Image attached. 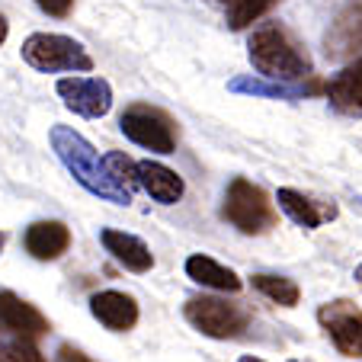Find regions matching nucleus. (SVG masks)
Wrapping results in <instances>:
<instances>
[{
  "mask_svg": "<svg viewBox=\"0 0 362 362\" xmlns=\"http://www.w3.org/2000/svg\"><path fill=\"white\" fill-rule=\"evenodd\" d=\"M183 315L199 334L212 337V340H234L250 324V315L240 305L225 301V298H209V295L189 298L183 308Z\"/></svg>",
  "mask_w": 362,
  "mask_h": 362,
  "instance_id": "39448f33",
  "label": "nucleus"
},
{
  "mask_svg": "<svg viewBox=\"0 0 362 362\" xmlns=\"http://www.w3.org/2000/svg\"><path fill=\"white\" fill-rule=\"evenodd\" d=\"M103 164H106V170H110V177L116 180L122 189H135L138 186V173H135V160L129 158V154H122V151H112V154H106L103 158Z\"/></svg>",
  "mask_w": 362,
  "mask_h": 362,
  "instance_id": "412c9836",
  "label": "nucleus"
},
{
  "mask_svg": "<svg viewBox=\"0 0 362 362\" xmlns=\"http://www.w3.org/2000/svg\"><path fill=\"white\" fill-rule=\"evenodd\" d=\"M0 250H4V231H0Z\"/></svg>",
  "mask_w": 362,
  "mask_h": 362,
  "instance_id": "cd10ccee",
  "label": "nucleus"
},
{
  "mask_svg": "<svg viewBox=\"0 0 362 362\" xmlns=\"http://www.w3.org/2000/svg\"><path fill=\"white\" fill-rule=\"evenodd\" d=\"M250 282H253L257 292H263L269 301H276V305H282V308H295L298 298H301V288L295 286L292 279H286V276L257 273V276H250Z\"/></svg>",
  "mask_w": 362,
  "mask_h": 362,
  "instance_id": "6ab92c4d",
  "label": "nucleus"
},
{
  "mask_svg": "<svg viewBox=\"0 0 362 362\" xmlns=\"http://www.w3.org/2000/svg\"><path fill=\"white\" fill-rule=\"evenodd\" d=\"M238 362H263V359H257V356H240Z\"/></svg>",
  "mask_w": 362,
  "mask_h": 362,
  "instance_id": "bb28decb",
  "label": "nucleus"
},
{
  "mask_svg": "<svg viewBox=\"0 0 362 362\" xmlns=\"http://www.w3.org/2000/svg\"><path fill=\"white\" fill-rule=\"evenodd\" d=\"M23 244L35 260H58L71 247V231L64 221H33L23 234Z\"/></svg>",
  "mask_w": 362,
  "mask_h": 362,
  "instance_id": "2eb2a0df",
  "label": "nucleus"
},
{
  "mask_svg": "<svg viewBox=\"0 0 362 362\" xmlns=\"http://www.w3.org/2000/svg\"><path fill=\"white\" fill-rule=\"evenodd\" d=\"M58 96L83 119H103L112 110V87L103 77H64L58 81Z\"/></svg>",
  "mask_w": 362,
  "mask_h": 362,
  "instance_id": "6e6552de",
  "label": "nucleus"
},
{
  "mask_svg": "<svg viewBox=\"0 0 362 362\" xmlns=\"http://www.w3.org/2000/svg\"><path fill=\"white\" fill-rule=\"evenodd\" d=\"M279 0H238L231 10H228V26L231 29H247V26H253V23L260 20L267 10H273Z\"/></svg>",
  "mask_w": 362,
  "mask_h": 362,
  "instance_id": "aec40b11",
  "label": "nucleus"
},
{
  "mask_svg": "<svg viewBox=\"0 0 362 362\" xmlns=\"http://www.w3.org/2000/svg\"><path fill=\"white\" fill-rule=\"evenodd\" d=\"M135 173H138V186H144L154 202L160 205H173L183 199V180L170 170V167L158 164V160H135Z\"/></svg>",
  "mask_w": 362,
  "mask_h": 362,
  "instance_id": "4468645a",
  "label": "nucleus"
},
{
  "mask_svg": "<svg viewBox=\"0 0 362 362\" xmlns=\"http://www.w3.org/2000/svg\"><path fill=\"white\" fill-rule=\"evenodd\" d=\"M0 362H45V356L39 353V346H35L29 337H20V340H13V343L4 346Z\"/></svg>",
  "mask_w": 362,
  "mask_h": 362,
  "instance_id": "4be33fe9",
  "label": "nucleus"
},
{
  "mask_svg": "<svg viewBox=\"0 0 362 362\" xmlns=\"http://www.w3.org/2000/svg\"><path fill=\"white\" fill-rule=\"evenodd\" d=\"M221 215H225L240 234H267L269 228L276 225V209H273V202H269V196L244 177L231 180V186H228V192H225Z\"/></svg>",
  "mask_w": 362,
  "mask_h": 362,
  "instance_id": "20e7f679",
  "label": "nucleus"
},
{
  "mask_svg": "<svg viewBox=\"0 0 362 362\" xmlns=\"http://www.w3.org/2000/svg\"><path fill=\"white\" fill-rule=\"evenodd\" d=\"M52 148H55L58 160L71 170V177H74L87 192L106 199V202H116V205L132 202V192L122 189V186L110 177V170H106L103 158L93 151V144H90L83 135H77L74 129L55 125V129H52Z\"/></svg>",
  "mask_w": 362,
  "mask_h": 362,
  "instance_id": "f03ea898",
  "label": "nucleus"
},
{
  "mask_svg": "<svg viewBox=\"0 0 362 362\" xmlns=\"http://www.w3.org/2000/svg\"><path fill=\"white\" fill-rule=\"evenodd\" d=\"M7 33H10V26H7V20H4V16H0V45H4V42H7Z\"/></svg>",
  "mask_w": 362,
  "mask_h": 362,
  "instance_id": "a878e982",
  "label": "nucleus"
},
{
  "mask_svg": "<svg viewBox=\"0 0 362 362\" xmlns=\"http://www.w3.org/2000/svg\"><path fill=\"white\" fill-rule=\"evenodd\" d=\"M205 4H209V7H215V10H225V13H228V10H231L238 0H205Z\"/></svg>",
  "mask_w": 362,
  "mask_h": 362,
  "instance_id": "393cba45",
  "label": "nucleus"
},
{
  "mask_svg": "<svg viewBox=\"0 0 362 362\" xmlns=\"http://www.w3.org/2000/svg\"><path fill=\"white\" fill-rule=\"evenodd\" d=\"M119 129L129 141L141 144V148L154 151V154H173L177 148V129H173V119L167 116L158 106H148V103H135L119 116Z\"/></svg>",
  "mask_w": 362,
  "mask_h": 362,
  "instance_id": "423d86ee",
  "label": "nucleus"
},
{
  "mask_svg": "<svg viewBox=\"0 0 362 362\" xmlns=\"http://www.w3.org/2000/svg\"><path fill=\"white\" fill-rule=\"evenodd\" d=\"M23 62L35 71H93V58L87 48L71 35L58 33H35L23 42Z\"/></svg>",
  "mask_w": 362,
  "mask_h": 362,
  "instance_id": "7ed1b4c3",
  "label": "nucleus"
},
{
  "mask_svg": "<svg viewBox=\"0 0 362 362\" xmlns=\"http://www.w3.org/2000/svg\"><path fill=\"white\" fill-rule=\"evenodd\" d=\"M276 202H279V209L295 221V225L308 228V231H315V228H321L324 221L337 218L334 202H324V199L308 196V192H301V189H288V186H282V189L276 192Z\"/></svg>",
  "mask_w": 362,
  "mask_h": 362,
  "instance_id": "9d476101",
  "label": "nucleus"
},
{
  "mask_svg": "<svg viewBox=\"0 0 362 362\" xmlns=\"http://www.w3.org/2000/svg\"><path fill=\"white\" fill-rule=\"evenodd\" d=\"M90 311H93V317L103 324V327L116 330V334H125V330H132L138 324V305L132 295L125 292H96L93 298H90Z\"/></svg>",
  "mask_w": 362,
  "mask_h": 362,
  "instance_id": "f8f14e48",
  "label": "nucleus"
},
{
  "mask_svg": "<svg viewBox=\"0 0 362 362\" xmlns=\"http://www.w3.org/2000/svg\"><path fill=\"white\" fill-rule=\"evenodd\" d=\"M0 324L7 330H13L16 337H29V340L48 334L45 315L13 292H0Z\"/></svg>",
  "mask_w": 362,
  "mask_h": 362,
  "instance_id": "ddd939ff",
  "label": "nucleus"
},
{
  "mask_svg": "<svg viewBox=\"0 0 362 362\" xmlns=\"http://www.w3.org/2000/svg\"><path fill=\"white\" fill-rule=\"evenodd\" d=\"M324 48H327V58H334V62L362 58V4L346 7L334 23H330Z\"/></svg>",
  "mask_w": 362,
  "mask_h": 362,
  "instance_id": "1a4fd4ad",
  "label": "nucleus"
},
{
  "mask_svg": "<svg viewBox=\"0 0 362 362\" xmlns=\"http://www.w3.org/2000/svg\"><path fill=\"white\" fill-rule=\"evenodd\" d=\"M231 93H247V96H269V100H301L308 93L305 87H295V83L286 81H269V77H250V74H240L228 83Z\"/></svg>",
  "mask_w": 362,
  "mask_h": 362,
  "instance_id": "a211bd4d",
  "label": "nucleus"
},
{
  "mask_svg": "<svg viewBox=\"0 0 362 362\" xmlns=\"http://www.w3.org/2000/svg\"><path fill=\"white\" fill-rule=\"evenodd\" d=\"M327 103L343 116H362V58H353L324 87Z\"/></svg>",
  "mask_w": 362,
  "mask_h": 362,
  "instance_id": "9b49d317",
  "label": "nucleus"
},
{
  "mask_svg": "<svg viewBox=\"0 0 362 362\" xmlns=\"http://www.w3.org/2000/svg\"><path fill=\"white\" fill-rule=\"evenodd\" d=\"M39 4V10H45L48 16H68L71 13V7H74V0H35Z\"/></svg>",
  "mask_w": 362,
  "mask_h": 362,
  "instance_id": "5701e85b",
  "label": "nucleus"
},
{
  "mask_svg": "<svg viewBox=\"0 0 362 362\" xmlns=\"http://www.w3.org/2000/svg\"><path fill=\"white\" fill-rule=\"evenodd\" d=\"M100 240H103V247H106V253H112V257H116L125 269H132V273H148V269L154 267L151 247L144 244L141 238H135V234L106 228V231H100Z\"/></svg>",
  "mask_w": 362,
  "mask_h": 362,
  "instance_id": "dca6fc26",
  "label": "nucleus"
},
{
  "mask_svg": "<svg viewBox=\"0 0 362 362\" xmlns=\"http://www.w3.org/2000/svg\"><path fill=\"white\" fill-rule=\"evenodd\" d=\"M317 324L343 356L362 359V308H356L346 298L327 301L317 308Z\"/></svg>",
  "mask_w": 362,
  "mask_h": 362,
  "instance_id": "0eeeda50",
  "label": "nucleus"
},
{
  "mask_svg": "<svg viewBox=\"0 0 362 362\" xmlns=\"http://www.w3.org/2000/svg\"><path fill=\"white\" fill-rule=\"evenodd\" d=\"M186 276L199 286H209V288H218V292H240L244 282L238 279V273L221 263H215L212 257H202V253H192L186 260Z\"/></svg>",
  "mask_w": 362,
  "mask_h": 362,
  "instance_id": "f3484780",
  "label": "nucleus"
},
{
  "mask_svg": "<svg viewBox=\"0 0 362 362\" xmlns=\"http://www.w3.org/2000/svg\"><path fill=\"white\" fill-rule=\"evenodd\" d=\"M58 362H93V359H87V356L74 346H62L58 349Z\"/></svg>",
  "mask_w": 362,
  "mask_h": 362,
  "instance_id": "b1692460",
  "label": "nucleus"
},
{
  "mask_svg": "<svg viewBox=\"0 0 362 362\" xmlns=\"http://www.w3.org/2000/svg\"><path fill=\"white\" fill-rule=\"evenodd\" d=\"M247 55L257 74L269 81H301L311 74V58L305 45L282 23H263L247 39Z\"/></svg>",
  "mask_w": 362,
  "mask_h": 362,
  "instance_id": "f257e3e1",
  "label": "nucleus"
}]
</instances>
